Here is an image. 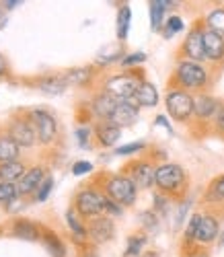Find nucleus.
Here are the masks:
<instances>
[{
  "label": "nucleus",
  "mask_w": 224,
  "mask_h": 257,
  "mask_svg": "<svg viewBox=\"0 0 224 257\" xmlns=\"http://www.w3.org/2000/svg\"><path fill=\"white\" fill-rule=\"evenodd\" d=\"M210 82V72L204 64L197 62H189V60H181L177 64V68L173 72V84L175 89L181 91H201L206 89Z\"/></svg>",
  "instance_id": "1"
},
{
  "label": "nucleus",
  "mask_w": 224,
  "mask_h": 257,
  "mask_svg": "<svg viewBox=\"0 0 224 257\" xmlns=\"http://www.w3.org/2000/svg\"><path fill=\"white\" fill-rule=\"evenodd\" d=\"M156 187L167 196H181L187 185L185 169L177 163H163L156 169Z\"/></svg>",
  "instance_id": "2"
},
{
  "label": "nucleus",
  "mask_w": 224,
  "mask_h": 257,
  "mask_svg": "<svg viewBox=\"0 0 224 257\" xmlns=\"http://www.w3.org/2000/svg\"><path fill=\"white\" fill-rule=\"evenodd\" d=\"M103 191L109 200H114L120 206H132L138 196L136 183L128 175H109L103 183Z\"/></svg>",
  "instance_id": "3"
},
{
  "label": "nucleus",
  "mask_w": 224,
  "mask_h": 257,
  "mask_svg": "<svg viewBox=\"0 0 224 257\" xmlns=\"http://www.w3.org/2000/svg\"><path fill=\"white\" fill-rule=\"evenodd\" d=\"M140 82H142V78L138 74L124 72V74H116V76L107 78L103 84V91L118 101H132L140 87Z\"/></svg>",
  "instance_id": "4"
},
{
  "label": "nucleus",
  "mask_w": 224,
  "mask_h": 257,
  "mask_svg": "<svg viewBox=\"0 0 224 257\" xmlns=\"http://www.w3.org/2000/svg\"><path fill=\"white\" fill-rule=\"evenodd\" d=\"M193 103L195 97L187 91L181 89H171L165 97V105H167V113L175 119V121H189V117L193 115Z\"/></svg>",
  "instance_id": "5"
},
{
  "label": "nucleus",
  "mask_w": 224,
  "mask_h": 257,
  "mask_svg": "<svg viewBox=\"0 0 224 257\" xmlns=\"http://www.w3.org/2000/svg\"><path fill=\"white\" fill-rule=\"evenodd\" d=\"M105 194H99L93 187H84L74 198V208L82 218H97L105 214Z\"/></svg>",
  "instance_id": "6"
},
{
  "label": "nucleus",
  "mask_w": 224,
  "mask_h": 257,
  "mask_svg": "<svg viewBox=\"0 0 224 257\" xmlns=\"http://www.w3.org/2000/svg\"><path fill=\"white\" fill-rule=\"evenodd\" d=\"M204 29L206 25H195L189 29L187 37L183 39V46H181V54H183V60H189V62H197L201 64L206 60V52H204Z\"/></svg>",
  "instance_id": "7"
},
{
  "label": "nucleus",
  "mask_w": 224,
  "mask_h": 257,
  "mask_svg": "<svg viewBox=\"0 0 224 257\" xmlns=\"http://www.w3.org/2000/svg\"><path fill=\"white\" fill-rule=\"evenodd\" d=\"M156 169H159V167H156L154 163H150L146 159H140V161L132 163L128 167V171H130L128 177L136 183V187L148 189V187H152L156 183Z\"/></svg>",
  "instance_id": "8"
},
{
  "label": "nucleus",
  "mask_w": 224,
  "mask_h": 257,
  "mask_svg": "<svg viewBox=\"0 0 224 257\" xmlns=\"http://www.w3.org/2000/svg\"><path fill=\"white\" fill-rule=\"evenodd\" d=\"M31 121L35 125V132H37V140L41 144H50L56 140V134H58V125H56V119L52 113L43 111V109H35L31 113Z\"/></svg>",
  "instance_id": "9"
},
{
  "label": "nucleus",
  "mask_w": 224,
  "mask_h": 257,
  "mask_svg": "<svg viewBox=\"0 0 224 257\" xmlns=\"http://www.w3.org/2000/svg\"><path fill=\"white\" fill-rule=\"evenodd\" d=\"M88 239H93L97 245H103L107 241L114 239L116 234V224L111 220V216L103 214V216H97V218H91L88 222Z\"/></svg>",
  "instance_id": "10"
},
{
  "label": "nucleus",
  "mask_w": 224,
  "mask_h": 257,
  "mask_svg": "<svg viewBox=\"0 0 224 257\" xmlns=\"http://www.w3.org/2000/svg\"><path fill=\"white\" fill-rule=\"evenodd\" d=\"M218 237H220V224H218V218L212 216V214H201L193 241L199 243V245H212Z\"/></svg>",
  "instance_id": "11"
},
{
  "label": "nucleus",
  "mask_w": 224,
  "mask_h": 257,
  "mask_svg": "<svg viewBox=\"0 0 224 257\" xmlns=\"http://www.w3.org/2000/svg\"><path fill=\"white\" fill-rule=\"evenodd\" d=\"M220 103L222 101H218L216 97H212L208 93H199L193 103V115L199 121H214V117L220 109Z\"/></svg>",
  "instance_id": "12"
},
{
  "label": "nucleus",
  "mask_w": 224,
  "mask_h": 257,
  "mask_svg": "<svg viewBox=\"0 0 224 257\" xmlns=\"http://www.w3.org/2000/svg\"><path fill=\"white\" fill-rule=\"evenodd\" d=\"M35 130L33 125L29 123V119H13L11 125H9V136L19 144V146H33L35 144Z\"/></svg>",
  "instance_id": "13"
},
{
  "label": "nucleus",
  "mask_w": 224,
  "mask_h": 257,
  "mask_svg": "<svg viewBox=\"0 0 224 257\" xmlns=\"http://www.w3.org/2000/svg\"><path fill=\"white\" fill-rule=\"evenodd\" d=\"M136 119H138V105L134 101H120L116 111L109 117V121H114L120 127H128L132 123H136Z\"/></svg>",
  "instance_id": "14"
},
{
  "label": "nucleus",
  "mask_w": 224,
  "mask_h": 257,
  "mask_svg": "<svg viewBox=\"0 0 224 257\" xmlns=\"http://www.w3.org/2000/svg\"><path fill=\"white\" fill-rule=\"evenodd\" d=\"M41 183H43V169H41V167L29 169L27 173L15 183L17 196H29V194H33L35 189H39Z\"/></svg>",
  "instance_id": "15"
},
{
  "label": "nucleus",
  "mask_w": 224,
  "mask_h": 257,
  "mask_svg": "<svg viewBox=\"0 0 224 257\" xmlns=\"http://www.w3.org/2000/svg\"><path fill=\"white\" fill-rule=\"evenodd\" d=\"M95 138H97V142H99L101 146L109 148V146L118 144V140L122 138V127L116 125L114 121H109V119L99 121L97 127H95Z\"/></svg>",
  "instance_id": "16"
},
{
  "label": "nucleus",
  "mask_w": 224,
  "mask_h": 257,
  "mask_svg": "<svg viewBox=\"0 0 224 257\" xmlns=\"http://www.w3.org/2000/svg\"><path fill=\"white\" fill-rule=\"evenodd\" d=\"M204 52H206V60L208 62H222L224 60V39L218 37L216 33L204 29Z\"/></svg>",
  "instance_id": "17"
},
{
  "label": "nucleus",
  "mask_w": 224,
  "mask_h": 257,
  "mask_svg": "<svg viewBox=\"0 0 224 257\" xmlns=\"http://www.w3.org/2000/svg\"><path fill=\"white\" fill-rule=\"evenodd\" d=\"M118 103H120L118 99H114L111 95H107L105 91H101L99 95H95V99H93V103H91V109H93V113H95L101 121H105V119L111 117V113L116 111Z\"/></svg>",
  "instance_id": "18"
},
{
  "label": "nucleus",
  "mask_w": 224,
  "mask_h": 257,
  "mask_svg": "<svg viewBox=\"0 0 224 257\" xmlns=\"http://www.w3.org/2000/svg\"><path fill=\"white\" fill-rule=\"evenodd\" d=\"M132 101L136 103L138 107H154V105H159V91H156V87L152 82L142 80Z\"/></svg>",
  "instance_id": "19"
},
{
  "label": "nucleus",
  "mask_w": 224,
  "mask_h": 257,
  "mask_svg": "<svg viewBox=\"0 0 224 257\" xmlns=\"http://www.w3.org/2000/svg\"><path fill=\"white\" fill-rule=\"evenodd\" d=\"M175 3L171 0H150V27L154 31H159L165 23V15Z\"/></svg>",
  "instance_id": "20"
},
{
  "label": "nucleus",
  "mask_w": 224,
  "mask_h": 257,
  "mask_svg": "<svg viewBox=\"0 0 224 257\" xmlns=\"http://www.w3.org/2000/svg\"><path fill=\"white\" fill-rule=\"evenodd\" d=\"M25 175V167L21 161L13 163H3L0 165V181L3 183H17L21 177Z\"/></svg>",
  "instance_id": "21"
},
{
  "label": "nucleus",
  "mask_w": 224,
  "mask_h": 257,
  "mask_svg": "<svg viewBox=\"0 0 224 257\" xmlns=\"http://www.w3.org/2000/svg\"><path fill=\"white\" fill-rule=\"evenodd\" d=\"M19 144L9 136V134H5V136H0V165L3 163H13V161H17V157H19Z\"/></svg>",
  "instance_id": "22"
},
{
  "label": "nucleus",
  "mask_w": 224,
  "mask_h": 257,
  "mask_svg": "<svg viewBox=\"0 0 224 257\" xmlns=\"http://www.w3.org/2000/svg\"><path fill=\"white\" fill-rule=\"evenodd\" d=\"M206 29L224 39V9H214L206 17Z\"/></svg>",
  "instance_id": "23"
},
{
  "label": "nucleus",
  "mask_w": 224,
  "mask_h": 257,
  "mask_svg": "<svg viewBox=\"0 0 224 257\" xmlns=\"http://www.w3.org/2000/svg\"><path fill=\"white\" fill-rule=\"evenodd\" d=\"M68 82H66L64 76H52V78H43L39 82V91H43L46 95H60L66 91Z\"/></svg>",
  "instance_id": "24"
},
{
  "label": "nucleus",
  "mask_w": 224,
  "mask_h": 257,
  "mask_svg": "<svg viewBox=\"0 0 224 257\" xmlns=\"http://www.w3.org/2000/svg\"><path fill=\"white\" fill-rule=\"evenodd\" d=\"M91 74H93L91 68H72V70H68L64 74V78L68 84H76V87H80V84H86L88 80H91Z\"/></svg>",
  "instance_id": "25"
},
{
  "label": "nucleus",
  "mask_w": 224,
  "mask_h": 257,
  "mask_svg": "<svg viewBox=\"0 0 224 257\" xmlns=\"http://www.w3.org/2000/svg\"><path fill=\"white\" fill-rule=\"evenodd\" d=\"M66 222H68V226H70V230H72V234H74L76 241L88 239V230L84 228V224H80V220L76 218V214H74L72 210L66 212Z\"/></svg>",
  "instance_id": "26"
},
{
  "label": "nucleus",
  "mask_w": 224,
  "mask_h": 257,
  "mask_svg": "<svg viewBox=\"0 0 224 257\" xmlns=\"http://www.w3.org/2000/svg\"><path fill=\"white\" fill-rule=\"evenodd\" d=\"M15 234L17 237H21V239H27V241H35L37 237H39V230H37V226H33L31 222H27V220H19L17 224H15Z\"/></svg>",
  "instance_id": "27"
},
{
  "label": "nucleus",
  "mask_w": 224,
  "mask_h": 257,
  "mask_svg": "<svg viewBox=\"0 0 224 257\" xmlns=\"http://www.w3.org/2000/svg\"><path fill=\"white\" fill-rule=\"evenodd\" d=\"M130 21H132V11H130V7H122L120 13H118V37H120L122 41L128 39Z\"/></svg>",
  "instance_id": "28"
},
{
  "label": "nucleus",
  "mask_w": 224,
  "mask_h": 257,
  "mask_svg": "<svg viewBox=\"0 0 224 257\" xmlns=\"http://www.w3.org/2000/svg\"><path fill=\"white\" fill-rule=\"evenodd\" d=\"M206 198H208L210 202H224V175L216 177V179L210 183Z\"/></svg>",
  "instance_id": "29"
},
{
  "label": "nucleus",
  "mask_w": 224,
  "mask_h": 257,
  "mask_svg": "<svg viewBox=\"0 0 224 257\" xmlns=\"http://www.w3.org/2000/svg\"><path fill=\"white\" fill-rule=\"evenodd\" d=\"M183 19L181 17H177V15H171L167 21H165V37H173L175 33L179 31H183Z\"/></svg>",
  "instance_id": "30"
},
{
  "label": "nucleus",
  "mask_w": 224,
  "mask_h": 257,
  "mask_svg": "<svg viewBox=\"0 0 224 257\" xmlns=\"http://www.w3.org/2000/svg\"><path fill=\"white\" fill-rule=\"evenodd\" d=\"M144 148H146V144H144V142H130V144L118 146V148H116V155H120V157H126V155L140 153V151H144Z\"/></svg>",
  "instance_id": "31"
},
{
  "label": "nucleus",
  "mask_w": 224,
  "mask_h": 257,
  "mask_svg": "<svg viewBox=\"0 0 224 257\" xmlns=\"http://www.w3.org/2000/svg\"><path fill=\"white\" fill-rule=\"evenodd\" d=\"M146 245V237H130L128 241V249H126V255L132 257V255H138L142 251V247Z\"/></svg>",
  "instance_id": "32"
},
{
  "label": "nucleus",
  "mask_w": 224,
  "mask_h": 257,
  "mask_svg": "<svg viewBox=\"0 0 224 257\" xmlns=\"http://www.w3.org/2000/svg\"><path fill=\"white\" fill-rule=\"evenodd\" d=\"M17 198L15 183H3L0 181V202H13Z\"/></svg>",
  "instance_id": "33"
},
{
  "label": "nucleus",
  "mask_w": 224,
  "mask_h": 257,
  "mask_svg": "<svg viewBox=\"0 0 224 257\" xmlns=\"http://www.w3.org/2000/svg\"><path fill=\"white\" fill-rule=\"evenodd\" d=\"M46 247L50 249V253L54 255V257H64L66 253H64V245L56 239V237H52V234H48L46 237Z\"/></svg>",
  "instance_id": "34"
},
{
  "label": "nucleus",
  "mask_w": 224,
  "mask_h": 257,
  "mask_svg": "<svg viewBox=\"0 0 224 257\" xmlns=\"http://www.w3.org/2000/svg\"><path fill=\"white\" fill-rule=\"evenodd\" d=\"M52 187H54V179H52V177L43 179V183L39 185L37 194H35V200H37V202H46L48 196H50V191H52Z\"/></svg>",
  "instance_id": "35"
},
{
  "label": "nucleus",
  "mask_w": 224,
  "mask_h": 257,
  "mask_svg": "<svg viewBox=\"0 0 224 257\" xmlns=\"http://www.w3.org/2000/svg\"><path fill=\"white\" fill-rule=\"evenodd\" d=\"M144 60H146V54H144V52H136V54L124 56L122 66H124V68H130V66H136V64H142Z\"/></svg>",
  "instance_id": "36"
},
{
  "label": "nucleus",
  "mask_w": 224,
  "mask_h": 257,
  "mask_svg": "<svg viewBox=\"0 0 224 257\" xmlns=\"http://www.w3.org/2000/svg\"><path fill=\"white\" fill-rule=\"evenodd\" d=\"M199 218H201V214H193V216L189 218V224H187V228H185V241H187V243H191L193 237H195V230H197Z\"/></svg>",
  "instance_id": "37"
},
{
  "label": "nucleus",
  "mask_w": 224,
  "mask_h": 257,
  "mask_svg": "<svg viewBox=\"0 0 224 257\" xmlns=\"http://www.w3.org/2000/svg\"><path fill=\"white\" fill-rule=\"evenodd\" d=\"M93 171V163H88V161H78L72 165V175H86V173H91Z\"/></svg>",
  "instance_id": "38"
},
{
  "label": "nucleus",
  "mask_w": 224,
  "mask_h": 257,
  "mask_svg": "<svg viewBox=\"0 0 224 257\" xmlns=\"http://www.w3.org/2000/svg\"><path fill=\"white\" fill-rule=\"evenodd\" d=\"M105 214L107 216H122L124 214V206H120V204H116L114 200H105Z\"/></svg>",
  "instance_id": "39"
},
{
  "label": "nucleus",
  "mask_w": 224,
  "mask_h": 257,
  "mask_svg": "<svg viewBox=\"0 0 224 257\" xmlns=\"http://www.w3.org/2000/svg\"><path fill=\"white\" fill-rule=\"evenodd\" d=\"M214 130H216L218 136H224V101L220 103V109L214 117Z\"/></svg>",
  "instance_id": "40"
},
{
  "label": "nucleus",
  "mask_w": 224,
  "mask_h": 257,
  "mask_svg": "<svg viewBox=\"0 0 224 257\" xmlns=\"http://www.w3.org/2000/svg\"><path fill=\"white\" fill-rule=\"evenodd\" d=\"M76 136H78V144L80 146H88V136H91V130H88V127H78Z\"/></svg>",
  "instance_id": "41"
},
{
  "label": "nucleus",
  "mask_w": 224,
  "mask_h": 257,
  "mask_svg": "<svg viewBox=\"0 0 224 257\" xmlns=\"http://www.w3.org/2000/svg\"><path fill=\"white\" fill-rule=\"evenodd\" d=\"M156 123H159V125H165L167 127V130L173 134V130H171V125H169V121L165 119V115H159V117H156Z\"/></svg>",
  "instance_id": "42"
},
{
  "label": "nucleus",
  "mask_w": 224,
  "mask_h": 257,
  "mask_svg": "<svg viewBox=\"0 0 224 257\" xmlns=\"http://www.w3.org/2000/svg\"><path fill=\"white\" fill-rule=\"evenodd\" d=\"M5 72H7V60L0 56V74H5Z\"/></svg>",
  "instance_id": "43"
},
{
  "label": "nucleus",
  "mask_w": 224,
  "mask_h": 257,
  "mask_svg": "<svg viewBox=\"0 0 224 257\" xmlns=\"http://www.w3.org/2000/svg\"><path fill=\"white\" fill-rule=\"evenodd\" d=\"M7 25V15L3 13V9H0V29H3Z\"/></svg>",
  "instance_id": "44"
},
{
  "label": "nucleus",
  "mask_w": 224,
  "mask_h": 257,
  "mask_svg": "<svg viewBox=\"0 0 224 257\" xmlns=\"http://www.w3.org/2000/svg\"><path fill=\"white\" fill-rule=\"evenodd\" d=\"M5 5H7V9H15V7L19 5V3H17V0H7Z\"/></svg>",
  "instance_id": "45"
},
{
  "label": "nucleus",
  "mask_w": 224,
  "mask_h": 257,
  "mask_svg": "<svg viewBox=\"0 0 224 257\" xmlns=\"http://www.w3.org/2000/svg\"><path fill=\"white\" fill-rule=\"evenodd\" d=\"M195 257H210V255H206V253H199V255H195Z\"/></svg>",
  "instance_id": "46"
},
{
  "label": "nucleus",
  "mask_w": 224,
  "mask_h": 257,
  "mask_svg": "<svg viewBox=\"0 0 224 257\" xmlns=\"http://www.w3.org/2000/svg\"><path fill=\"white\" fill-rule=\"evenodd\" d=\"M86 257H97V255H86Z\"/></svg>",
  "instance_id": "47"
}]
</instances>
